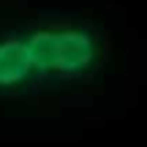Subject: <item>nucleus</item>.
Here are the masks:
<instances>
[{"mask_svg":"<svg viewBox=\"0 0 147 147\" xmlns=\"http://www.w3.org/2000/svg\"><path fill=\"white\" fill-rule=\"evenodd\" d=\"M25 44L33 68L38 74V82L84 79L101 63V38L79 25L33 27L25 33Z\"/></svg>","mask_w":147,"mask_h":147,"instance_id":"nucleus-1","label":"nucleus"},{"mask_svg":"<svg viewBox=\"0 0 147 147\" xmlns=\"http://www.w3.org/2000/svg\"><path fill=\"white\" fill-rule=\"evenodd\" d=\"M33 84H38V74L27 52L25 33L0 36V93H19Z\"/></svg>","mask_w":147,"mask_h":147,"instance_id":"nucleus-2","label":"nucleus"}]
</instances>
